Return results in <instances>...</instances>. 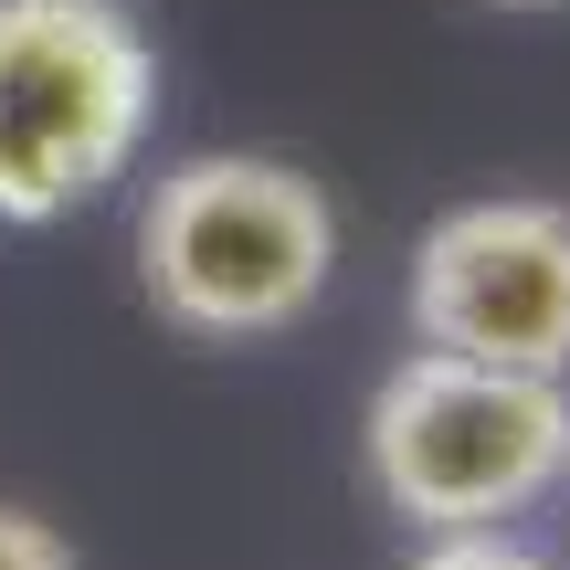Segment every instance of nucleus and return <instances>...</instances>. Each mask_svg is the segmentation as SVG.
Wrapping results in <instances>:
<instances>
[{
    "label": "nucleus",
    "mask_w": 570,
    "mask_h": 570,
    "mask_svg": "<svg viewBox=\"0 0 570 570\" xmlns=\"http://www.w3.org/2000/svg\"><path fill=\"white\" fill-rule=\"evenodd\" d=\"M370 487L412 529H508L570 475V391L560 370H508V360H454L412 348L370 391Z\"/></svg>",
    "instance_id": "f03ea898"
},
{
    "label": "nucleus",
    "mask_w": 570,
    "mask_h": 570,
    "mask_svg": "<svg viewBox=\"0 0 570 570\" xmlns=\"http://www.w3.org/2000/svg\"><path fill=\"white\" fill-rule=\"evenodd\" d=\"M327 275H338V212L296 159L212 148V159L159 169L138 212V285L180 338H285L317 317Z\"/></svg>",
    "instance_id": "f257e3e1"
},
{
    "label": "nucleus",
    "mask_w": 570,
    "mask_h": 570,
    "mask_svg": "<svg viewBox=\"0 0 570 570\" xmlns=\"http://www.w3.org/2000/svg\"><path fill=\"white\" fill-rule=\"evenodd\" d=\"M0 570H75V539L32 508H0Z\"/></svg>",
    "instance_id": "423d86ee"
},
{
    "label": "nucleus",
    "mask_w": 570,
    "mask_h": 570,
    "mask_svg": "<svg viewBox=\"0 0 570 570\" xmlns=\"http://www.w3.org/2000/svg\"><path fill=\"white\" fill-rule=\"evenodd\" d=\"M159 117V53L127 0H0V223L85 212Z\"/></svg>",
    "instance_id": "7ed1b4c3"
},
{
    "label": "nucleus",
    "mask_w": 570,
    "mask_h": 570,
    "mask_svg": "<svg viewBox=\"0 0 570 570\" xmlns=\"http://www.w3.org/2000/svg\"><path fill=\"white\" fill-rule=\"evenodd\" d=\"M487 11H560V0H487Z\"/></svg>",
    "instance_id": "0eeeda50"
},
{
    "label": "nucleus",
    "mask_w": 570,
    "mask_h": 570,
    "mask_svg": "<svg viewBox=\"0 0 570 570\" xmlns=\"http://www.w3.org/2000/svg\"><path fill=\"white\" fill-rule=\"evenodd\" d=\"M412 338L454 360L570 370V212L465 202L412 254Z\"/></svg>",
    "instance_id": "20e7f679"
},
{
    "label": "nucleus",
    "mask_w": 570,
    "mask_h": 570,
    "mask_svg": "<svg viewBox=\"0 0 570 570\" xmlns=\"http://www.w3.org/2000/svg\"><path fill=\"white\" fill-rule=\"evenodd\" d=\"M412 570H550V560H539V550H518L508 529H444Z\"/></svg>",
    "instance_id": "39448f33"
}]
</instances>
